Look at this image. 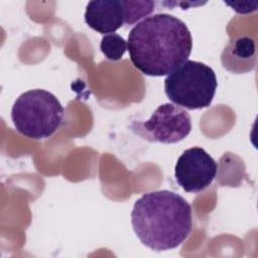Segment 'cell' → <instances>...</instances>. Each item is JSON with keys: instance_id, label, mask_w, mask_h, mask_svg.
Listing matches in <instances>:
<instances>
[{"instance_id": "obj_10", "label": "cell", "mask_w": 258, "mask_h": 258, "mask_svg": "<svg viewBox=\"0 0 258 258\" xmlns=\"http://www.w3.org/2000/svg\"><path fill=\"white\" fill-rule=\"evenodd\" d=\"M124 9V23L132 25L154 10L153 1H122Z\"/></svg>"}, {"instance_id": "obj_6", "label": "cell", "mask_w": 258, "mask_h": 258, "mask_svg": "<svg viewBox=\"0 0 258 258\" xmlns=\"http://www.w3.org/2000/svg\"><path fill=\"white\" fill-rule=\"evenodd\" d=\"M218 171L216 160L202 147L184 150L174 166L177 183L187 192H200L215 179Z\"/></svg>"}, {"instance_id": "obj_12", "label": "cell", "mask_w": 258, "mask_h": 258, "mask_svg": "<svg viewBox=\"0 0 258 258\" xmlns=\"http://www.w3.org/2000/svg\"><path fill=\"white\" fill-rule=\"evenodd\" d=\"M162 4L163 5H167L168 7H171V6H173V5H183L184 4V2H162ZM203 4H205V3H203V2H197V3H194V2H186L185 3V6H182L181 7V9H188L190 6H200V5H203Z\"/></svg>"}, {"instance_id": "obj_2", "label": "cell", "mask_w": 258, "mask_h": 258, "mask_svg": "<svg viewBox=\"0 0 258 258\" xmlns=\"http://www.w3.org/2000/svg\"><path fill=\"white\" fill-rule=\"evenodd\" d=\"M131 224L146 247L154 251L171 250L181 245L191 232V207L173 191H149L135 202Z\"/></svg>"}, {"instance_id": "obj_8", "label": "cell", "mask_w": 258, "mask_h": 258, "mask_svg": "<svg viewBox=\"0 0 258 258\" xmlns=\"http://www.w3.org/2000/svg\"><path fill=\"white\" fill-rule=\"evenodd\" d=\"M223 67L234 74H244L252 71L256 64V45L248 35L237 36L229 41L222 52Z\"/></svg>"}, {"instance_id": "obj_3", "label": "cell", "mask_w": 258, "mask_h": 258, "mask_svg": "<svg viewBox=\"0 0 258 258\" xmlns=\"http://www.w3.org/2000/svg\"><path fill=\"white\" fill-rule=\"evenodd\" d=\"M64 109L48 91L33 89L22 93L11 109V119L17 132L30 139L50 137L62 124Z\"/></svg>"}, {"instance_id": "obj_9", "label": "cell", "mask_w": 258, "mask_h": 258, "mask_svg": "<svg viewBox=\"0 0 258 258\" xmlns=\"http://www.w3.org/2000/svg\"><path fill=\"white\" fill-rule=\"evenodd\" d=\"M100 49L106 58L119 60L128 49L127 41L117 33L105 34L100 42Z\"/></svg>"}, {"instance_id": "obj_1", "label": "cell", "mask_w": 258, "mask_h": 258, "mask_svg": "<svg viewBox=\"0 0 258 258\" xmlns=\"http://www.w3.org/2000/svg\"><path fill=\"white\" fill-rule=\"evenodd\" d=\"M128 51L134 67L150 77L167 76L187 60L192 37L179 18L157 13L145 17L128 34Z\"/></svg>"}, {"instance_id": "obj_7", "label": "cell", "mask_w": 258, "mask_h": 258, "mask_svg": "<svg viewBox=\"0 0 258 258\" xmlns=\"http://www.w3.org/2000/svg\"><path fill=\"white\" fill-rule=\"evenodd\" d=\"M85 22L101 34L114 33L124 24L122 0H92L86 6Z\"/></svg>"}, {"instance_id": "obj_11", "label": "cell", "mask_w": 258, "mask_h": 258, "mask_svg": "<svg viewBox=\"0 0 258 258\" xmlns=\"http://www.w3.org/2000/svg\"><path fill=\"white\" fill-rule=\"evenodd\" d=\"M224 3L228 6H230L237 13H241V14H247V13H251V12L255 11L257 9V5H258L257 1H253V2H249V1H246V2L224 1Z\"/></svg>"}, {"instance_id": "obj_4", "label": "cell", "mask_w": 258, "mask_h": 258, "mask_svg": "<svg viewBox=\"0 0 258 258\" xmlns=\"http://www.w3.org/2000/svg\"><path fill=\"white\" fill-rule=\"evenodd\" d=\"M218 81L212 68L204 62L187 59L164 80L166 97L175 105L188 110L211 106Z\"/></svg>"}, {"instance_id": "obj_5", "label": "cell", "mask_w": 258, "mask_h": 258, "mask_svg": "<svg viewBox=\"0 0 258 258\" xmlns=\"http://www.w3.org/2000/svg\"><path fill=\"white\" fill-rule=\"evenodd\" d=\"M130 129L149 142L165 144L184 139L191 131V118L187 111L172 103H164L156 108L145 121H133Z\"/></svg>"}]
</instances>
